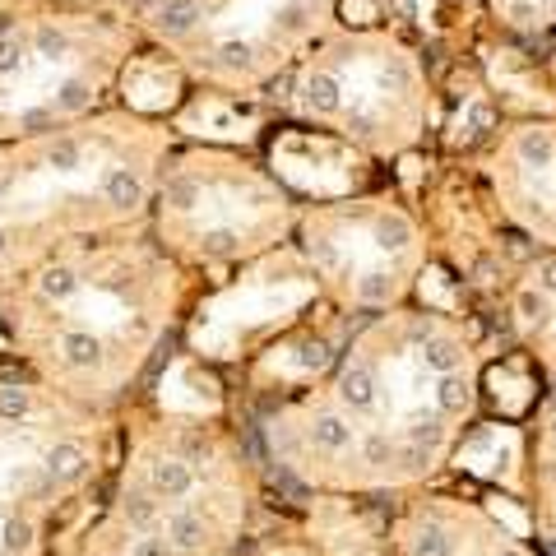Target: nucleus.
Listing matches in <instances>:
<instances>
[{
    "mask_svg": "<svg viewBox=\"0 0 556 556\" xmlns=\"http://www.w3.org/2000/svg\"><path fill=\"white\" fill-rule=\"evenodd\" d=\"M301 93H306V107H311L316 117H334V111L343 107V89H339V79L325 74V70L306 79V83H301Z\"/></svg>",
    "mask_w": 556,
    "mask_h": 556,
    "instance_id": "6e6552de",
    "label": "nucleus"
},
{
    "mask_svg": "<svg viewBox=\"0 0 556 556\" xmlns=\"http://www.w3.org/2000/svg\"><path fill=\"white\" fill-rule=\"evenodd\" d=\"M89 98H93L89 79H65L61 89H56V102H51V111H83V107H89Z\"/></svg>",
    "mask_w": 556,
    "mask_h": 556,
    "instance_id": "2eb2a0df",
    "label": "nucleus"
},
{
    "mask_svg": "<svg viewBox=\"0 0 556 556\" xmlns=\"http://www.w3.org/2000/svg\"><path fill=\"white\" fill-rule=\"evenodd\" d=\"M552 440H556V422H552Z\"/></svg>",
    "mask_w": 556,
    "mask_h": 556,
    "instance_id": "ea45409f",
    "label": "nucleus"
},
{
    "mask_svg": "<svg viewBox=\"0 0 556 556\" xmlns=\"http://www.w3.org/2000/svg\"><path fill=\"white\" fill-rule=\"evenodd\" d=\"M61 357L70 361V367L79 371H89L102 361V343H98V334H83V329H70L65 339H61Z\"/></svg>",
    "mask_w": 556,
    "mask_h": 556,
    "instance_id": "1a4fd4ad",
    "label": "nucleus"
},
{
    "mask_svg": "<svg viewBox=\"0 0 556 556\" xmlns=\"http://www.w3.org/2000/svg\"><path fill=\"white\" fill-rule=\"evenodd\" d=\"M200 19H204L200 0H162V5L153 10V28H158V33H167V38L195 33V28H200Z\"/></svg>",
    "mask_w": 556,
    "mask_h": 556,
    "instance_id": "7ed1b4c3",
    "label": "nucleus"
},
{
    "mask_svg": "<svg viewBox=\"0 0 556 556\" xmlns=\"http://www.w3.org/2000/svg\"><path fill=\"white\" fill-rule=\"evenodd\" d=\"M42 468H47L51 482H79L83 473H89V450H83L79 440H61V445H51V450H47Z\"/></svg>",
    "mask_w": 556,
    "mask_h": 556,
    "instance_id": "f03ea898",
    "label": "nucleus"
},
{
    "mask_svg": "<svg viewBox=\"0 0 556 556\" xmlns=\"http://www.w3.org/2000/svg\"><path fill=\"white\" fill-rule=\"evenodd\" d=\"M19 61H23V42L19 38H5V42H0V74L19 70Z\"/></svg>",
    "mask_w": 556,
    "mask_h": 556,
    "instance_id": "c756f323",
    "label": "nucleus"
},
{
    "mask_svg": "<svg viewBox=\"0 0 556 556\" xmlns=\"http://www.w3.org/2000/svg\"><path fill=\"white\" fill-rule=\"evenodd\" d=\"M167 204H172V209H195V204H200V181L177 177L172 186H167Z\"/></svg>",
    "mask_w": 556,
    "mask_h": 556,
    "instance_id": "5701e85b",
    "label": "nucleus"
},
{
    "mask_svg": "<svg viewBox=\"0 0 556 556\" xmlns=\"http://www.w3.org/2000/svg\"><path fill=\"white\" fill-rule=\"evenodd\" d=\"M33 47H38V56H47V61H56V56H65V33L61 28H38V38H33Z\"/></svg>",
    "mask_w": 556,
    "mask_h": 556,
    "instance_id": "bb28decb",
    "label": "nucleus"
},
{
    "mask_svg": "<svg viewBox=\"0 0 556 556\" xmlns=\"http://www.w3.org/2000/svg\"><path fill=\"white\" fill-rule=\"evenodd\" d=\"M343 14H348V23H367L371 5H367V0H343Z\"/></svg>",
    "mask_w": 556,
    "mask_h": 556,
    "instance_id": "72a5a7b5",
    "label": "nucleus"
},
{
    "mask_svg": "<svg viewBox=\"0 0 556 556\" xmlns=\"http://www.w3.org/2000/svg\"><path fill=\"white\" fill-rule=\"evenodd\" d=\"M5 190H10V177H5V172H0V200H5Z\"/></svg>",
    "mask_w": 556,
    "mask_h": 556,
    "instance_id": "4c0bfd02",
    "label": "nucleus"
},
{
    "mask_svg": "<svg viewBox=\"0 0 556 556\" xmlns=\"http://www.w3.org/2000/svg\"><path fill=\"white\" fill-rule=\"evenodd\" d=\"M357 297H361V301H371V306H380V301H389V297H395V278H389V274H380V269L361 274V278H357Z\"/></svg>",
    "mask_w": 556,
    "mask_h": 556,
    "instance_id": "a211bd4d",
    "label": "nucleus"
},
{
    "mask_svg": "<svg viewBox=\"0 0 556 556\" xmlns=\"http://www.w3.org/2000/svg\"><path fill=\"white\" fill-rule=\"evenodd\" d=\"M5 250H10V237H5V228H0V260H5Z\"/></svg>",
    "mask_w": 556,
    "mask_h": 556,
    "instance_id": "e433bc0d",
    "label": "nucleus"
},
{
    "mask_svg": "<svg viewBox=\"0 0 556 556\" xmlns=\"http://www.w3.org/2000/svg\"><path fill=\"white\" fill-rule=\"evenodd\" d=\"M468 380L455 371V376H440V385H436V404H440V413H464L468 408Z\"/></svg>",
    "mask_w": 556,
    "mask_h": 556,
    "instance_id": "4468645a",
    "label": "nucleus"
},
{
    "mask_svg": "<svg viewBox=\"0 0 556 556\" xmlns=\"http://www.w3.org/2000/svg\"><path fill=\"white\" fill-rule=\"evenodd\" d=\"M515 311H519V320H528V325H547V320H552V306H547V297H543L538 288H524V292L515 297Z\"/></svg>",
    "mask_w": 556,
    "mask_h": 556,
    "instance_id": "6ab92c4d",
    "label": "nucleus"
},
{
    "mask_svg": "<svg viewBox=\"0 0 556 556\" xmlns=\"http://www.w3.org/2000/svg\"><path fill=\"white\" fill-rule=\"evenodd\" d=\"M250 61H256V47H250V42H222L213 65H222V70H250Z\"/></svg>",
    "mask_w": 556,
    "mask_h": 556,
    "instance_id": "4be33fe9",
    "label": "nucleus"
},
{
    "mask_svg": "<svg viewBox=\"0 0 556 556\" xmlns=\"http://www.w3.org/2000/svg\"><path fill=\"white\" fill-rule=\"evenodd\" d=\"M38 288H42V297H51V301H70V297L79 292V278H74V269L56 265V269H47V274L38 278Z\"/></svg>",
    "mask_w": 556,
    "mask_h": 556,
    "instance_id": "ddd939ff",
    "label": "nucleus"
},
{
    "mask_svg": "<svg viewBox=\"0 0 556 556\" xmlns=\"http://www.w3.org/2000/svg\"><path fill=\"white\" fill-rule=\"evenodd\" d=\"M283 28H301V10H297V5L283 10Z\"/></svg>",
    "mask_w": 556,
    "mask_h": 556,
    "instance_id": "f704fd0d",
    "label": "nucleus"
},
{
    "mask_svg": "<svg viewBox=\"0 0 556 556\" xmlns=\"http://www.w3.org/2000/svg\"><path fill=\"white\" fill-rule=\"evenodd\" d=\"M538 292L543 297H556V260H543L538 265Z\"/></svg>",
    "mask_w": 556,
    "mask_h": 556,
    "instance_id": "473e14b6",
    "label": "nucleus"
},
{
    "mask_svg": "<svg viewBox=\"0 0 556 556\" xmlns=\"http://www.w3.org/2000/svg\"><path fill=\"white\" fill-rule=\"evenodd\" d=\"M440 436H445V427H440V417H417V422L408 427V440L417 445V450H436V445H440Z\"/></svg>",
    "mask_w": 556,
    "mask_h": 556,
    "instance_id": "412c9836",
    "label": "nucleus"
},
{
    "mask_svg": "<svg viewBox=\"0 0 556 556\" xmlns=\"http://www.w3.org/2000/svg\"><path fill=\"white\" fill-rule=\"evenodd\" d=\"M33 413V395L23 385H0V417L5 422H19V417Z\"/></svg>",
    "mask_w": 556,
    "mask_h": 556,
    "instance_id": "f3484780",
    "label": "nucleus"
},
{
    "mask_svg": "<svg viewBox=\"0 0 556 556\" xmlns=\"http://www.w3.org/2000/svg\"><path fill=\"white\" fill-rule=\"evenodd\" d=\"M237 232L232 228H209L204 237H200V246H204V256H232V250H237Z\"/></svg>",
    "mask_w": 556,
    "mask_h": 556,
    "instance_id": "b1692460",
    "label": "nucleus"
},
{
    "mask_svg": "<svg viewBox=\"0 0 556 556\" xmlns=\"http://www.w3.org/2000/svg\"><path fill=\"white\" fill-rule=\"evenodd\" d=\"M102 195H107L111 209H135L139 200H144V186H139V177L130 172V167H107Z\"/></svg>",
    "mask_w": 556,
    "mask_h": 556,
    "instance_id": "423d86ee",
    "label": "nucleus"
},
{
    "mask_svg": "<svg viewBox=\"0 0 556 556\" xmlns=\"http://www.w3.org/2000/svg\"><path fill=\"white\" fill-rule=\"evenodd\" d=\"M339 399L352 413H371L376 408V376H371V367H348L339 376Z\"/></svg>",
    "mask_w": 556,
    "mask_h": 556,
    "instance_id": "39448f33",
    "label": "nucleus"
},
{
    "mask_svg": "<svg viewBox=\"0 0 556 556\" xmlns=\"http://www.w3.org/2000/svg\"><path fill=\"white\" fill-rule=\"evenodd\" d=\"M0 543H5V552H28L33 547V524H23V519H10L5 524V534H0Z\"/></svg>",
    "mask_w": 556,
    "mask_h": 556,
    "instance_id": "393cba45",
    "label": "nucleus"
},
{
    "mask_svg": "<svg viewBox=\"0 0 556 556\" xmlns=\"http://www.w3.org/2000/svg\"><path fill=\"white\" fill-rule=\"evenodd\" d=\"M10 38V14H0V42Z\"/></svg>",
    "mask_w": 556,
    "mask_h": 556,
    "instance_id": "c9c22d12",
    "label": "nucleus"
},
{
    "mask_svg": "<svg viewBox=\"0 0 556 556\" xmlns=\"http://www.w3.org/2000/svg\"><path fill=\"white\" fill-rule=\"evenodd\" d=\"M149 487H153V496H162V500H181V496H190V487H195V473H190V464H181V459H158V464L149 468Z\"/></svg>",
    "mask_w": 556,
    "mask_h": 556,
    "instance_id": "20e7f679",
    "label": "nucleus"
},
{
    "mask_svg": "<svg viewBox=\"0 0 556 556\" xmlns=\"http://www.w3.org/2000/svg\"><path fill=\"white\" fill-rule=\"evenodd\" d=\"M306 5H325V0H306Z\"/></svg>",
    "mask_w": 556,
    "mask_h": 556,
    "instance_id": "58836bf2",
    "label": "nucleus"
},
{
    "mask_svg": "<svg viewBox=\"0 0 556 556\" xmlns=\"http://www.w3.org/2000/svg\"><path fill=\"white\" fill-rule=\"evenodd\" d=\"M413 556H450V538L440 524H422L413 534Z\"/></svg>",
    "mask_w": 556,
    "mask_h": 556,
    "instance_id": "dca6fc26",
    "label": "nucleus"
},
{
    "mask_svg": "<svg viewBox=\"0 0 556 556\" xmlns=\"http://www.w3.org/2000/svg\"><path fill=\"white\" fill-rule=\"evenodd\" d=\"M209 538V528L200 515H190V510H177L172 519H167V547L172 552H200Z\"/></svg>",
    "mask_w": 556,
    "mask_h": 556,
    "instance_id": "0eeeda50",
    "label": "nucleus"
},
{
    "mask_svg": "<svg viewBox=\"0 0 556 556\" xmlns=\"http://www.w3.org/2000/svg\"><path fill=\"white\" fill-rule=\"evenodd\" d=\"M306 436H311V445H316V450H325V455H343V450H352V445H357L352 422H348L343 413H329V408L311 417Z\"/></svg>",
    "mask_w": 556,
    "mask_h": 556,
    "instance_id": "f257e3e1",
    "label": "nucleus"
},
{
    "mask_svg": "<svg viewBox=\"0 0 556 556\" xmlns=\"http://www.w3.org/2000/svg\"><path fill=\"white\" fill-rule=\"evenodd\" d=\"M130 556H172V547H167V538L144 534V538H135V543H130Z\"/></svg>",
    "mask_w": 556,
    "mask_h": 556,
    "instance_id": "c85d7f7f",
    "label": "nucleus"
},
{
    "mask_svg": "<svg viewBox=\"0 0 556 556\" xmlns=\"http://www.w3.org/2000/svg\"><path fill=\"white\" fill-rule=\"evenodd\" d=\"M422 361H427V371H436V376H455L459 367H464V348L455 343V339H431L422 343Z\"/></svg>",
    "mask_w": 556,
    "mask_h": 556,
    "instance_id": "9d476101",
    "label": "nucleus"
},
{
    "mask_svg": "<svg viewBox=\"0 0 556 556\" xmlns=\"http://www.w3.org/2000/svg\"><path fill=\"white\" fill-rule=\"evenodd\" d=\"M126 519L135 524V528H153V519H158V506H153V496H144V491H130L126 496Z\"/></svg>",
    "mask_w": 556,
    "mask_h": 556,
    "instance_id": "aec40b11",
    "label": "nucleus"
},
{
    "mask_svg": "<svg viewBox=\"0 0 556 556\" xmlns=\"http://www.w3.org/2000/svg\"><path fill=\"white\" fill-rule=\"evenodd\" d=\"M515 149H519V162H524V167H534V172L552 167V158H556V144H552V135H547V130H524Z\"/></svg>",
    "mask_w": 556,
    "mask_h": 556,
    "instance_id": "9b49d317",
    "label": "nucleus"
},
{
    "mask_svg": "<svg viewBox=\"0 0 556 556\" xmlns=\"http://www.w3.org/2000/svg\"><path fill=\"white\" fill-rule=\"evenodd\" d=\"M47 162L56 167V172H74V167H79V144H74V139H56Z\"/></svg>",
    "mask_w": 556,
    "mask_h": 556,
    "instance_id": "a878e982",
    "label": "nucleus"
},
{
    "mask_svg": "<svg viewBox=\"0 0 556 556\" xmlns=\"http://www.w3.org/2000/svg\"><path fill=\"white\" fill-rule=\"evenodd\" d=\"M371 237H376L380 250H404V246L413 241V228H408V218H399V213H380L376 228H371Z\"/></svg>",
    "mask_w": 556,
    "mask_h": 556,
    "instance_id": "f8f14e48",
    "label": "nucleus"
},
{
    "mask_svg": "<svg viewBox=\"0 0 556 556\" xmlns=\"http://www.w3.org/2000/svg\"><path fill=\"white\" fill-rule=\"evenodd\" d=\"M297 361H301V367H325V361H329V343H325V339H311V343L301 348Z\"/></svg>",
    "mask_w": 556,
    "mask_h": 556,
    "instance_id": "7c9ffc66",
    "label": "nucleus"
},
{
    "mask_svg": "<svg viewBox=\"0 0 556 556\" xmlns=\"http://www.w3.org/2000/svg\"><path fill=\"white\" fill-rule=\"evenodd\" d=\"M51 126H56V111L51 107H33V111H23V117H19V130L23 135H42Z\"/></svg>",
    "mask_w": 556,
    "mask_h": 556,
    "instance_id": "cd10ccee",
    "label": "nucleus"
},
{
    "mask_svg": "<svg viewBox=\"0 0 556 556\" xmlns=\"http://www.w3.org/2000/svg\"><path fill=\"white\" fill-rule=\"evenodd\" d=\"M361 450H367L371 464H389V440L385 436H367V440H361Z\"/></svg>",
    "mask_w": 556,
    "mask_h": 556,
    "instance_id": "2f4dec72",
    "label": "nucleus"
}]
</instances>
